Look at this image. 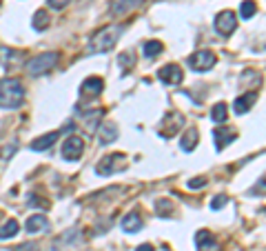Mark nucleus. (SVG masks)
Wrapping results in <instances>:
<instances>
[{
	"label": "nucleus",
	"mask_w": 266,
	"mask_h": 251,
	"mask_svg": "<svg viewBox=\"0 0 266 251\" xmlns=\"http://www.w3.org/2000/svg\"><path fill=\"white\" fill-rule=\"evenodd\" d=\"M25 102V87L16 78L0 80V109H18Z\"/></svg>",
	"instance_id": "1"
},
{
	"label": "nucleus",
	"mask_w": 266,
	"mask_h": 251,
	"mask_svg": "<svg viewBox=\"0 0 266 251\" xmlns=\"http://www.w3.org/2000/svg\"><path fill=\"white\" fill-rule=\"evenodd\" d=\"M122 31H125V27H122V25H107V27H102L100 31L93 34L91 42H89V49H91L93 54H104V51H111L113 47H116V42L120 40Z\"/></svg>",
	"instance_id": "2"
},
{
	"label": "nucleus",
	"mask_w": 266,
	"mask_h": 251,
	"mask_svg": "<svg viewBox=\"0 0 266 251\" xmlns=\"http://www.w3.org/2000/svg\"><path fill=\"white\" fill-rule=\"evenodd\" d=\"M58 65V54L56 51H49V54H40V56H33L31 60H27V72L31 76H42L47 72Z\"/></svg>",
	"instance_id": "3"
},
{
	"label": "nucleus",
	"mask_w": 266,
	"mask_h": 251,
	"mask_svg": "<svg viewBox=\"0 0 266 251\" xmlns=\"http://www.w3.org/2000/svg\"><path fill=\"white\" fill-rule=\"evenodd\" d=\"M82 154H84V140L75 134L69 136V138L63 143V147H60V156H63V160H66V163H75V160H80Z\"/></svg>",
	"instance_id": "4"
},
{
	"label": "nucleus",
	"mask_w": 266,
	"mask_h": 251,
	"mask_svg": "<svg viewBox=\"0 0 266 251\" xmlns=\"http://www.w3.org/2000/svg\"><path fill=\"white\" fill-rule=\"evenodd\" d=\"M189 67L193 72H208V69L215 67V54L208 49L196 51L193 56H189Z\"/></svg>",
	"instance_id": "5"
},
{
	"label": "nucleus",
	"mask_w": 266,
	"mask_h": 251,
	"mask_svg": "<svg viewBox=\"0 0 266 251\" xmlns=\"http://www.w3.org/2000/svg\"><path fill=\"white\" fill-rule=\"evenodd\" d=\"M215 31L220 34L222 38H226V36H231L233 31H235V27H237V16L233 11H229V9H224V11H220L215 16Z\"/></svg>",
	"instance_id": "6"
},
{
	"label": "nucleus",
	"mask_w": 266,
	"mask_h": 251,
	"mask_svg": "<svg viewBox=\"0 0 266 251\" xmlns=\"http://www.w3.org/2000/svg\"><path fill=\"white\" fill-rule=\"evenodd\" d=\"M184 125H187V118H184L180 111H171L169 116H166V120L162 122L160 136H162V138H173V136L178 134V131L182 129Z\"/></svg>",
	"instance_id": "7"
},
{
	"label": "nucleus",
	"mask_w": 266,
	"mask_h": 251,
	"mask_svg": "<svg viewBox=\"0 0 266 251\" xmlns=\"http://www.w3.org/2000/svg\"><path fill=\"white\" fill-rule=\"evenodd\" d=\"M158 78L162 80L164 84H169V87H175V84H180L184 80V74H182V67H180V65L169 63V65H164V67H160Z\"/></svg>",
	"instance_id": "8"
},
{
	"label": "nucleus",
	"mask_w": 266,
	"mask_h": 251,
	"mask_svg": "<svg viewBox=\"0 0 266 251\" xmlns=\"http://www.w3.org/2000/svg\"><path fill=\"white\" fill-rule=\"evenodd\" d=\"M120 160H125V156H122V154L104 156V158L96 165V173H98V176H111V173L116 171V163H120Z\"/></svg>",
	"instance_id": "9"
},
{
	"label": "nucleus",
	"mask_w": 266,
	"mask_h": 251,
	"mask_svg": "<svg viewBox=\"0 0 266 251\" xmlns=\"http://www.w3.org/2000/svg\"><path fill=\"white\" fill-rule=\"evenodd\" d=\"M102 89H104L102 78H98V76H89V78L82 83V87H80V93H82L84 98H93V96H98Z\"/></svg>",
	"instance_id": "10"
},
{
	"label": "nucleus",
	"mask_w": 266,
	"mask_h": 251,
	"mask_svg": "<svg viewBox=\"0 0 266 251\" xmlns=\"http://www.w3.org/2000/svg\"><path fill=\"white\" fill-rule=\"evenodd\" d=\"M196 245L200 251H220V243H217V240L213 238V234H208V231H198Z\"/></svg>",
	"instance_id": "11"
},
{
	"label": "nucleus",
	"mask_w": 266,
	"mask_h": 251,
	"mask_svg": "<svg viewBox=\"0 0 266 251\" xmlns=\"http://www.w3.org/2000/svg\"><path fill=\"white\" fill-rule=\"evenodd\" d=\"M213 138H215V147H217V149H224V147H229L233 140L237 138V131L229 129V127H222V129L213 131Z\"/></svg>",
	"instance_id": "12"
},
{
	"label": "nucleus",
	"mask_w": 266,
	"mask_h": 251,
	"mask_svg": "<svg viewBox=\"0 0 266 251\" xmlns=\"http://www.w3.org/2000/svg\"><path fill=\"white\" fill-rule=\"evenodd\" d=\"M258 100V91H246L244 96H237L235 98V113L237 116H242V113H246L251 107H253V102Z\"/></svg>",
	"instance_id": "13"
},
{
	"label": "nucleus",
	"mask_w": 266,
	"mask_h": 251,
	"mask_svg": "<svg viewBox=\"0 0 266 251\" xmlns=\"http://www.w3.org/2000/svg\"><path fill=\"white\" fill-rule=\"evenodd\" d=\"M58 138H60V131H49V134H45V136H40V138H36L29 147H31L33 151H45V149H49L51 145L58 143Z\"/></svg>",
	"instance_id": "14"
},
{
	"label": "nucleus",
	"mask_w": 266,
	"mask_h": 251,
	"mask_svg": "<svg viewBox=\"0 0 266 251\" xmlns=\"http://www.w3.org/2000/svg\"><path fill=\"white\" fill-rule=\"evenodd\" d=\"M142 0H111V13L113 16H125V13L133 11Z\"/></svg>",
	"instance_id": "15"
},
{
	"label": "nucleus",
	"mask_w": 266,
	"mask_h": 251,
	"mask_svg": "<svg viewBox=\"0 0 266 251\" xmlns=\"http://www.w3.org/2000/svg\"><path fill=\"white\" fill-rule=\"evenodd\" d=\"M25 229H27V234H40V231L49 229V220H47L45 216H31L29 220L25 222Z\"/></svg>",
	"instance_id": "16"
},
{
	"label": "nucleus",
	"mask_w": 266,
	"mask_h": 251,
	"mask_svg": "<svg viewBox=\"0 0 266 251\" xmlns=\"http://www.w3.org/2000/svg\"><path fill=\"white\" fill-rule=\"evenodd\" d=\"M22 54L18 49H11V47H0V63L4 67H13L16 63H20Z\"/></svg>",
	"instance_id": "17"
},
{
	"label": "nucleus",
	"mask_w": 266,
	"mask_h": 251,
	"mask_svg": "<svg viewBox=\"0 0 266 251\" xmlns=\"http://www.w3.org/2000/svg\"><path fill=\"white\" fill-rule=\"evenodd\" d=\"M118 138V127L116 125H102L98 129V140L100 145H111Z\"/></svg>",
	"instance_id": "18"
},
{
	"label": "nucleus",
	"mask_w": 266,
	"mask_h": 251,
	"mask_svg": "<svg viewBox=\"0 0 266 251\" xmlns=\"http://www.w3.org/2000/svg\"><path fill=\"white\" fill-rule=\"evenodd\" d=\"M122 229L127 231V234H135V231L142 229V218L137 214H127L122 218Z\"/></svg>",
	"instance_id": "19"
},
{
	"label": "nucleus",
	"mask_w": 266,
	"mask_h": 251,
	"mask_svg": "<svg viewBox=\"0 0 266 251\" xmlns=\"http://www.w3.org/2000/svg\"><path fill=\"white\" fill-rule=\"evenodd\" d=\"M198 140H200V134H198L196 127H187V134L182 136V149L184 151H193L196 149V145H198Z\"/></svg>",
	"instance_id": "20"
},
{
	"label": "nucleus",
	"mask_w": 266,
	"mask_h": 251,
	"mask_svg": "<svg viewBox=\"0 0 266 251\" xmlns=\"http://www.w3.org/2000/svg\"><path fill=\"white\" fill-rule=\"evenodd\" d=\"M18 229H20V225H18V220H7L2 227H0V240H11L13 236L18 234Z\"/></svg>",
	"instance_id": "21"
},
{
	"label": "nucleus",
	"mask_w": 266,
	"mask_h": 251,
	"mask_svg": "<svg viewBox=\"0 0 266 251\" xmlns=\"http://www.w3.org/2000/svg\"><path fill=\"white\" fill-rule=\"evenodd\" d=\"M162 51H164V45H162L160 40H146V42H144V56H146L149 60L158 58Z\"/></svg>",
	"instance_id": "22"
},
{
	"label": "nucleus",
	"mask_w": 266,
	"mask_h": 251,
	"mask_svg": "<svg viewBox=\"0 0 266 251\" xmlns=\"http://www.w3.org/2000/svg\"><path fill=\"white\" fill-rule=\"evenodd\" d=\"M31 27H33L36 31H42V29H47V27H49V16H47L45 9H38V11L33 13V22H31Z\"/></svg>",
	"instance_id": "23"
},
{
	"label": "nucleus",
	"mask_w": 266,
	"mask_h": 251,
	"mask_svg": "<svg viewBox=\"0 0 266 251\" xmlns=\"http://www.w3.org/2000/svg\"><path fill=\"white\" fill-rule=\"evenodd\" d=\"M258 11V4H255V0H244V2L240 4V18L242 20H249L253 13Z\"/></svg>",
	"instance_id": "24"
},
{
	"label": "nucleus",
	"mask_w": 266,
	"mask_h": 251,
	"mask_svg": "<svg viewBox=\"0 0 266 251\" xmlns=\"http://www.w3.org/2000/svg\"><path fill=\"white\" fill-rule=\"evenodd\" d=\"M226 109H229V107H226L224 102H217V105L211 109V118H213V122H224L226 118H229V111H226Z\"/></svg>",
	"instance_id": "25"
},
{
	"label": "nucleus",
	"mask_w": 266,
	"mask_h": 251,
	"mask_svg": "<svg viewBox=\"0 0 266 251\" xmlns=\"http://www.w3.org/2000/svg\"><path fill=\"white\" fill-rule=\"evenodd\" d=\"M104 116V111H102V109H96V111H91V113H89V116H87V129L89 131H93V129H96V127H98V122H100V118H102Z\"/></svg>",
	"instance_id": "26"
},
{
	"label": "nucleus",
	"mask_w": 266,
	"mask_h": 251,
	"mask_svg": "<svg viewBox=\"0 0 266 251\" xmlns=\"http://www.w3.org/2000/svg\"><path fill=\"white\" fill-rule=\"evenodd\" d=\"M118 63L122 65V67H133V65H135V58H133V56L129 54V51H125V54H120L118 56Z\"/></svg>",
	"instance_id": "27"
},
{
	"label": "nucleus",
	"mask_w": 266,
	"mask_h": 251,
	"mask_svg": "<svg viewBox=\"0 0 266 251\" xmlns=\"http://www.w3.org/2000/svg\"><path fill=\"white\" fill-rule=\"evenodd\" d=\"M171 211H173L171 202H169V200H164V198H160V200H158V214H160V216H169Z\"/></svg>",
	"instance_id": "28"
},
{
	"label": "nucleus",
	"mask_w": 266,
	"mask_h": 251,
	"mask_svg": "<svg viewBox=\"0 0 266 251\" xmlns=\"http://www.w3.org/2000/svg\"><path fill=\"white\" fill-rule=\"evenodd\" d=\"M226 202H229V198H226V196H215V198H213V200H211V209H222V207H224L226 205Z\"/></svg>",
	"instance_id": "29"
},
{
	"label": "nucleus",
	"mask_w": 266,
	"mask_h": 251,
	"mask_svg": "<svg viewBox=\"0 0 266 251\" xmlns=\"http://www.w3.org/2000/svg\"><path fill=\"white\" fill-rule=\"evenodd\" d=\"M189 187H191V189H202L204 187V184H206V178H202V176H198V178H191V180H189Z\"/></svg>",
	"instance_id": "30"
},
{
	"label": "nucleus",
	"mask_w": 266,
	"mask_h": 251,
	"mask_svg": "<svg viewBox=\"0 0 266 251\" xmlns=\"http://www.w3.org/2000/svg\"><path fill=\"white\" fill-rule=\"evenodd\" d=\"M47 2H49L51 9H63V7H66V4L71 2V0H47Z\"/></svg>",
	"instance_id": "31"
},
{
	"label": "nucleus",
	"mask_w": 266,
	"mask_h": 251,
	"mask_svg": "<svg viewBox=\"0 0 266 251\" xmlns=\"http://www.w3.org/2000/svg\"><path fill=\"white\" fill-rule=\"evenodd\" d=\"M13 154H16V145H11V147H4V149H2V154H0V160H4V158H11Z\"/></svg>",
	"instance_id": "32"
},
{
	"label": "nucleus",
	"mask_w": 266,
	"mask_h": 251,
	"mask_svg": "<svg viewBox=\"0 0 266 251\" xmlns=\"http://www.w3.org/2000/svg\"><path fill=\"white\" fill-rule=\"evenodd\" d=\"M251 193H266V180H260L258 184H253Z\"/></svg>",
	"instance_id": "33"
},
{
	"label": "nucleus",
	"mask_w": 266,
	"mask_h": 251,
	"mask_svg": "<svg viewBox=\"0 0 266 251\" xmlns=\"http://www.w3.org/2000/svg\"><path fill=\"white\" fill-rule=\"evenodd\" d=\"M16 251H38V245L36 243H25L20 247H16Z\"/></svg>",
	"instance_id": "34"
},
{
	"label": "nucleus",
	"mask_w": 266,
	"mask_h": 251,
	"mask_svg": "<svg viewBox=\"0 0 266 251\" xmlns=\"http://www.w3.org/2000/svg\"><path fill=\"white\" fill-rule=\"evenodd\" d=\"M40 196H31V200H29V205H38V207H47V200H38Z\"/></svg>",
	"instance_id": "35"
},
{
	"label": "nucleus",
	"mask_w": 266,
	"mask_h": 251,
	"mask_svg": "<svg viewBox=\"0 0 266 251\" xmlns=\"http://www.w3.org/2000/svg\"><path fill=\"white\" fill-rule=\"evenodd\" d=\"M135 251H153V247H151L149 243H144V245H140V247H137Z\"/></svg>",
	"instance_id": "36"
},
{
	"label": "nucleus",
	"mask_w": 266,
	"mask_h": 251,
	"mask_svg": "<svg viewBox=\"0 0 266 251\" xmlns=\"http://www.w3.org/2000/svg\"><path fill=\"white\" fill-rule=\"evenodd\" d=\"M0 218H2V211H0Z\"/></svg>",
	"instance_id": "37"
},
{
	"label": "nucleus",
	"mask_w": 266,
	"mask_h": 251,
	"mask_svg": "<svg viewBox=\"0 0 266 251\" xmlns=\"http://www.w3.org/2000/svg\"><path fill=\"white\" fill-rule=\"evenodd\" d=\"M0 2H2V0H0Z\"/></svg>",
	"instance_id": "38"
}]
</instances>
